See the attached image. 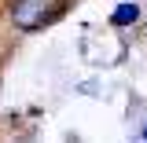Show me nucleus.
<instances>
[{
  "label": "nucleus",
  "instance_id": "1",
  "mask_svg": "<svg viewBox=\"0 0 147 143\" xmlns=\"http://www.w3.org/2000/svg\"><path fill=\"white\" fill-rule=\"evenodd\" d=\"M63 11H66V0H15L11 4V26L22 33H33V30L59 22Z\"/></svg>",
  "mask_w": 147,
  "mask_h": 143
},
{
  "label": "nucleus",
  "instance_id": "2",
  "mask_svg": "<svg viewBox=\"0 0 147 143\" xmlns=\"http://www.w3.org/2000/svg\"><path fill=\"white\" fill-rule=\"evenodd\" d=\"M136 18H140V7H136V4H121V7H114L110 22H114V26H132Z\"/></svg>",
  "mask_w": 147,
  "mask_h": 143
}]
</instances>
